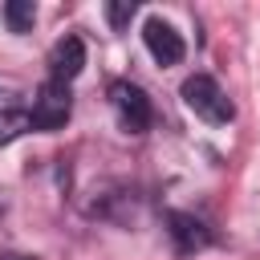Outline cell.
Listing matches in <instances>:
<instances>
[{
  "label": "cell",
  "mask_w": 260,
  "mask_h": 260,
  "mask_svg": "<svg viewBox=\"0 0 260 260\" xmlns=\"http://www.w3.org/2000/svg\"><path fill=\"white\" fill-rule=\"evenodd\" d=\"M4 20H8V28H12V32H28V28H32V20H37L32 0H8V4H4Z\"/></svg>",
  "instance_id": "8"
},
{
  "label": "cell",
  "mask_w": 260,
  "mask_h": 260,
  "mask_svg": "<svg viewBox=\"0 0 260 260\" xmlns=\"http://www.w3.org/2000/svg\"><path fill=\"white\" fill-rule=\"evenodd\" d=\"M106 16H110L114 28H126L130 16H134V4H130V0H122V4H106Z\"/></svg>",
  "instance_id": "9"
},
{
  "label": "cell",
  "mask_w": 260,
  "mask_h": 260,
  "mask_svg": "<svg viewBox=\"0 0 260 260\" xmlns=\"http://www.w3.org/2000/svg\"><path fill=\"white\" fill-rule=\"evenodd\" d=\"M81 69H85V45H81V37H61L53 45V53H49V81L69 85Z\"/></svg>",
  "instance_id": "6"
},
{
  "label": "cell",
  "mask_w": 260,
  "mask_h": 260,
  "mask_svg": "<svg viewBox=\"0 0 260 260\" xmlns=\"http://www.w3.org/2000/svg\"><path fill=\"white\" fill-rule=\"evenodd\" d=\"M110 106H114V118H118V126H122L126 134H146V130H150L154 110H150V98H146L142 85H134V81H114V85H110Z\"/></svg>",
  "instance_id": "2"
},
{
  "label": "cell",
  "mask_w": 260,
  "mask_h": 260,
  "mask_svg": "<svg viewBox=\"0 0 260 260\" xmlns=\"http://www.w3.org/2000/svg\"><path fill=\"white\" fill-rule=\"evenodd\" d=\"M142 41H146V49H150V57H154L158 65H179L183 53H187L183 37H179L167 20H158V16H150V20L142 24Z\"/></svg>",
  "instance_id": "4"
},
{
  "label": "cell",
  "mask_w": 260,
  "mask_h": 260,
  "mask_svg": "<svg viewBox=\"0 0 260 260\" xmlns=\"http://www.w3.org/2000/svg\"><path fill=\"white\" fill-rule=\"evenodd\" d=\"M28 114H32V130H61V126L69 122V114H73V93H69V85L45 81V85L37 89Z\"/></svg>",
  "instance_id": "3"
},
{
  "label": "cell",
  "mask_w": 260,
  "mask_h": 260,
  "mask_svg": "<svg viewBox=\"0 0 260 260\" xmlns=\"http://www.w3.org/2000/svg\"><path fill=\"white\" fill-rule=\"evenodd\" d=\"M0 260H24V256H0Z\"/></svg>",
  "instance_id": "10"
},
{
  "label": "cell",
  "mask_w": 260,
  "mask_h": 260,
  "mask_svg": "<svg viewBox=\"0 0 260 260\" xmlns=\"http://www.w3.org/2000/svg\"><path fill=\"white\" fill-rule=\"evenodd\" d=\"M24 130H32V114L28 110H0V146H8V142H16Z\"/></svg>",
  "instance_id": "7"
},
{
  "label": "cell",
  "mask_w": 260,
  "mask_h": 260,
  "mask_svg": "<svg viewBox=\"0 0 260 260\" xmlns=\"http://www.w3.org/2000/svg\"><path fill=\"white\" fill-rule=\"evenodd\" d=\"M167 236L175 244L179 256H191V252H203L211 244V232L203 228V219L187 215V211H167Z\"/></svg>",
  "instance_id": "5"
},
{
  "label": "cell",
  "mask_w": 260,
  "mask_h": 260,
  "mask_svg": "<svg viewBox=\"0 0 260 260\" xmlns=\"http://www.w3.org/2000/svg\"><path fill=\"white\" fill-rule=\"evenodd\" d=\"M183 102H187V110L195 114V118H203V122H211V126H223V122H232L236 118V106L228 102V93L219 89V81L215 77H207V73H191L187 81H183Z\"/></svg>",
  "instance_id": "1"
}]
</instances>
